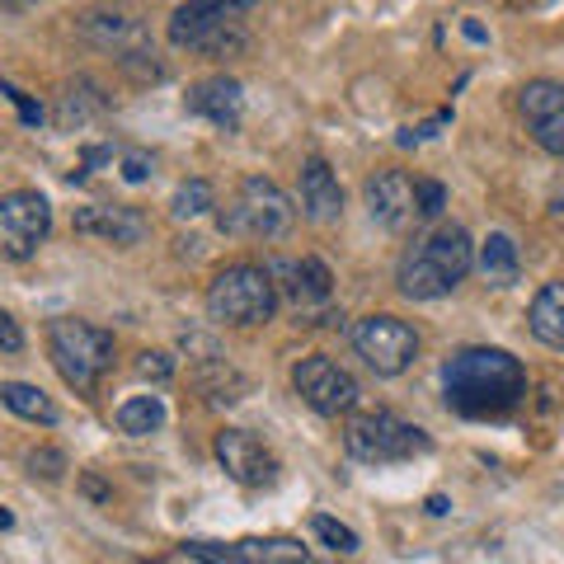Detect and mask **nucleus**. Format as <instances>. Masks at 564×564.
<instances>
[{"instance_id": "nucleus-1", "label": "nucleus", "mask_w": 564, "mask_h": 564, "mask_svg": "<svg viewBox=\"0 0 564 564\" xmlns=\"http://www.w3.org/2000/svg\"><path fill=\"white\" fill-rule=\"evenodd\" d=\"M443 391L466 419L508 414L527 395V367L503 348H462L443 367Z\"/></svg>"}, {"instance_id": "nucleus-2", "label": "nucleus", "mask_w": 564, "mask_h": 564, "mask_svg": "<svg viewBox=\"0 0 564 564\" xmlns=\"http://www.w3.org/2000/svg\"><path fill=\"white\" fill-rule=\"evenodd\" d=\"M475 269V245L466 236V226L443 221L437 231H429L400 263V292L410 302H437L447 296L456 282Z\"/></svg>"}, {"instance_id": "nucleus-3", "label": "nucleus", "mask_w": 564, "mask_h": 564, "mask_svg": "<svg viewBox=\"0 0 564 564\" xmlns=\"http://www.w3.org/2000/svg\"><path fill=\"white\" fill-rule=\"evenodd\" d=\"M47 358L70 391H95L99 377L113 367V334L90 321L62 315V321L47 325Z\"/></svg>"}, {"instance_id": "nucleus-4", "label": "nucleus", "mask_w": 564, "mask_h": 564, "mask_svg": "<svg viewBox=\"0 0 564 564\" xmlns=\"http://www.w3.org/2000/svg\"><path fill=\"white\" fill-rule=\"evenodd\" d=\"M292 221H296L292 198L273 180L254 174V180H245L236 188V198L221 207L217 226H221V236H236V240H282L292 231Z\"/></svg>"}, {"instance_id": "nucleus-5", "label": "nucleus", "mask_w": 564, "mask_h": 564, "mask_svg": "<svg viewBox=\"0 0 564 564\" xmlns=\"http://www.w3.org/2000/svg\"><path fill=\"white\" fill-rule=\"evenodd\" d=\"M273 311H278V282L259 263H231L207 288V315L221 325H263Z\"/></svg>"}, {"instance_id": "nucleus-6", "label": "nucleus", "mask_w": 564, "mask_h": 564, "mask_svg": "<svg viewBox=\"0 0 564 564\" xmlns=\"http://www.w3.org/2000/svg\"><path fill=\"white\" fill-rule=\"evenodd\" d=\"M344 447L352 462H367V466H395V462H410V456H423L433 447V437L404 423L386 410L372 414H352L348 429H344Z\"/></svg>"}, {"instance_id": "nucleus-7", "label": "nucleus", "mask_w": 564, "mask_h": 564, "mask_svg": "<svg viewBox=\"0 0 564 564\" xmlns=\"http://www.w3.org/2000/svg\"><path fill=\"white\" fill-rule=\"evenodd\" d=\"M259 0H184L170 20V43L174 47H198L221 57L226 47H240V14H250Z\"/></svg>"}, {"instance_id": "nucleus-8", "label": "nucleus", "mask_w": 564, "mask_h": 564, "mask_svg": "<svg viewBox=\"0 0 564 564\" xmlns=\"http://www.w3.org/2000/svg\"><path fill=\"white\" fill-rule=\"evenodd\" d=\"M52 231V203L39 188H14L0 198V259L24 263Z\"/></svg>"}, {"instance_id": "nucleus-9", "label": "nucleus", "mask_w": 564, "mask_h": 564, "mask_svg": "<svg viewBox=\"0 0 564 564\" xmlns=\"http://www.w3.org/2000/svg\"><path fill=\"white\" fill-rule=\"evenodd\" d=\"M352 348L377 377H400L419 358V334L395 315H367V321L352 325Z\"/></svg>"}, {"instance_id": "nucleus-10", "label": "nucleus", "mask_w": 564, "mask_h": 564, "mask_svg": "<svg viewBox=\"0 0 564 564\" xmlns=\"http://www.w3.org/2000/svg\"><path fill=\"white\" fill-rule=\"evenodd\" d=\"M292 391L302 395L315 414H348L352 404H358V381H352L348 372L334 358H325V352H311V358H302L292 367Z\"/></svg>"}, {"instance_id": "nucleus-11", "label": "nucleus", "mask_w": 564, "mask_h": 564, "mask_svg": "<svg viewBox=\"0 0 564 564\" xmlns=\"http://www.w3.org/2000/svg\"><path fill=\"white\" fill-rule=\"evenodd\" d=\"M217 462L245 489H269L278 480V456L263 447V437L245 433V429H226L217 433Z\"/></svg>"}, {"instance_id": "nucleus-12", "label": "nucleus", "mask_w": 564, "mask_h": 564, "mask_svg": "<svg viewBox=\"0 0 564 564\" xmlns=\"http://www.w3.org/2000/svg\"><path fill=\"white\" fill-rule=\"evenodd\" d=\"M518 109L527 132L536 137L541 151L564 155V85L560 80H527L518 95Z\"/></svg>"}, {"instance_id": "nucleus-13", "label": "nucleus", "mask_w": 564, "mask_h": 564, "mask_svg": "<svg viewBox=\"0 0 564 564\" xmlns=\"http://www.w3.org/2000/svg\"><path fill=\"white\" fill-rule=\"evenodd\" d=\"M70 226H76V236H95V240H109L118 245V250H128V245H141L151 231L147 212L137 207H109V203H90V207H76V217H70Z\"/></svg>"}, {"instance_id": "nucleus-14", "label": "nucleus", "mask_w": 564, "mask_h": 564, "mask_svg": "<svg viewBox=\"0 0 564 564\" xmlns=\"http://www.w3.org/2000/svg\"><path fill=\"white\" fill-rule=\"evenodd\" d=\"M80 33L95 47H109L122 66H132L137 57H155V52L147 47V33H141V24L132 20V14H122V10H95V14H85Z\"/></svg>"}, {"instance_id": "nucleus-15", "label": "nucleus", "mask_w": 564, "mask_h": 564, "mask_svg": "<svg viewBox=\"0 0 564 564\" xmlns=\"http://www.w3.org/2000/svg\"><path fill=\"white\" fill-rule=\"evenodd\" d=\"M188 113H198L207 118L212 128H221V132H236L240 128V118H245V95H240V85L231 76H212V80H198L188 90Z\"/></svg>"}, {"instance_id": "nucleus-16", "label": "nucleus", "mask_w": 564, "mask_h": 564, "mask_svg": "<svg viewBox=\"0 0 564 564\" xmlns=\"http://www.w3.org/2000/svg\"><path fill=\"white\" fill-rule=\"evenodd\" d=\"M367 212L381 226H404L414 217V184L404 170H377L367 180Z\"/></svg>"}, {"instance_id": "nucleus-17", "label": "nucleus", "mask_w": 564, "mask_h": 564, "mask_svg": "<svg viewBox=\"0 0 564 564\" xmlns=\"http://www.w3.org/2000/svg\"><path fill=\"white\" fill-rule=\"evenodd\" d=\"M302 212L321 226L339 221V212H344V188H339V180H334L329 161H321V155H311V161L302 165Z\"/></svg>"}, {"instance_id": "nucleus-18", "label": "nucleus", "mask_w": 564, "mask_h": 564, "mask_svg": "<svg viewBox=\"0 0 564 564\" xmlns=\"http://www.w3.org/2000/svg\"><path fill=\"white\" fill-rule=\"evenodd\" d=\"M226 564H306V545L292 536H245L226 545Z\"/></svg>"}, {"instance_id": "nucleus-19", "label": "nucleus", "mask_w": 564, "mask_h": 564, "mask_svg": "<svg viewBox=\"0 0 564 564\" xmlns=\"http://www.w3.org/2000/svg\"><path fill=\"white\" fill-rule=\"evenodd\" d=\"M475 269H480V278L489 282V288H508V282H518V273H522V254H518L513 236L494 231V236L480 245V254H475Z\"/></svg>"}, {"instance_id": "nucleus-20", "label": "nucleus", "mask_w": 564, "mask_h": 564, "mask_svg": "<svg viewBox=\"0 0 564 564\" xmlns=\"http://www.w3.org/2000/svg\"><path fill=\"white\" fill-rule=\"evenodd\" d=\"M527 325L545 348H564V282H545L536 292L532 311H527Z\"/></svg>"}, {"instance_id": "nucleus-21", "label": "nucleus", "mask_w": 564, "mask_h": 564, "mask_svg": "<svg viewBox=\"0 0 564 564\" xmlns=\"http://www.w3.org/2000/svg\"><path fill=\"white\" fill-rule=\"evenodd\" d=\"M0 404H6L10 414L29 419V423H43V429L57 423V404H52L39 386H29V381H0Z\"/></svg>"}, {"instance_id": "nucleus-22", "label": "nucleus", "mask_w": 564, "mask_h": 564, "mask_svg": "<svg viewBox=\"0 0 564 564\" xmlns=\"http://www.w3.org/2000/svg\"><path fill=\"white\" fill-rule=\"evenodd\" d=\"M109 109V99H104V90L95 80H70L66 90H62V104H57V122L62 128H80L85 118H95V113H104Z\"/></svg>"}, {"instance_id": "nucleus-23", "label": "nucleus", "mask_w": 564, "mask_h": 564, "mask_svg": "<svg viewBox=\"0 0 564 564\" xmlns=\"http://www.w3.org/2000/svg\"><path fill=\"white\" fill-rule=\"evenodd\" d=\"M118 429L132 433V437H147V433H161L165 429V404L161 395H132L118 404Z\"/></svg>"}, {"instance_id": "nucleus-24", "label": "nucleus", "mask_w": 564, "mask_h": 564, "mask_svg": "<svg viewBox=\"0 0 564 564\" xmlns=\"http://www.w3.org/2000/svg\"><path fill=\"white\" fill-rule=\"evenodd\" d=\"M207 207H217V193H212L207 180H188V184L174 188V198H170L174 221H193V217H203Z\"/></svg>"}, {"instance_id": "nucleus-25", "label": "nucleus", "mask_w": 564, "mask_h": 564, "mask_svg": "<svg viewBox=\"0 0 564 564\" xmlns=\"http://www.w3.org/2000/svg\"><path fill=\"white\" fill-rule=\"evenodd\" d=\"M311 532L321 536L334 555H352V551H358V532H352V527H344L339 518H329V513H315V518H311Z\"/></svg>"}, {"instance_id": "nucleus-26", "label": "nucleus", "mask_w": 564, "mask_h": 564, "mask_svg": "<svg viewBox=\"0 0 564 564\" xmlns=\"http://www.w3.org/2000/svg\"><path fill=\"white\" fill-rule=\"evenodd\" d=\"M447 207V188L437 184V180H419L414 184V212L419 217H437V212Z\"/></svg>"}, {"instance_id": "nucleus-27", "label": "nucleus", "mask_w": 564, "mask_h": 564, "mask_svg": "<svg viewBox=\"0 0 564 564\" xmlns=\"http://www.w3.org/2000/svg\"><path fill=\"white\" fill-rule=\"evenodd\" d=\"M29 470H33V475H43V480H62L66 456H62V452H52V447H39V452H29Z\"/></svg>"}, {"instance_id": "nucleus-28", "label": "nucleus", "mask_w": 564, "mask_h": 564, "mask_svg": "<svg viewBox=\"0 0 564 564\" xmlns=\"http://www.w3.org/2000/svg\"><path fill=\"white\" fill-rule=\"evenodd\" d=\"M170 372H174V358H170V352H141L137 377H147V381H165Z\"/></svg>"}, {"instance_id": "nucleus-29", "label": "nucleus", "mask_w": 564, "mask_h": 564, "mask_svg": "<svg viewBox=\"0 0 564 564\" xmlns=\"http://www.w3.org/2000/svg\"><path fill=\"white\" fill-rule=\"evenodd\" d=\"M0 95H10V99H14V109H20V118L29 122V128H39V122H43V109H39V104H33L24 90H14L10 80H0Z\"/></svg>"}, {"instance_id": "nucleus-30", "label": "nucleus", "mask_w": 564, "mask_h": 564, "mask_svg": "<svg viewBox=\"0 0 564 564\" xmlns=\"http://www.w3.org/2000/svg\"><path fill=\"white\" fill-rule=\"evenodd\" d=\"M122 180H128V184H147L151 180V155L147 151H128V155H122Z\"/></svg>"}, {"instance_id": "nucleus-31", "label": "nucleus", "mask_w": 564, "mask_h": 564, "mask_svg": "<svg viewBox=\"0 0 564 564\" xmlns=\"http://www.w3.org/2000/svg\"><path fill=\"white\" fill-rule=\"evenodd\" d=\"M0 352H24V329L6 311H0Z\"/></svg>"}, {"instance_id": "nucleus-32", "label": "nucleus", "mask_w": 564, "mask_h": 564, "mask_svg": "<svg viewBox=\"0 0 564 564\" xmlns=\"http://www.w3.org/2000/svg\"><path fill=\"white\" fill-rule=\"evenodd\" d=\"M184 555L203 560V564H226V545L221 541H184Z\"/></svg>"}, {"instance_id": "nucleus-33", "label": "nucleus", "mask_w": 564, "mask_h": 564, "mask_svg": "<svg viewBox=\"0 0 564 564\" xmlns=\"http://www.w3.org/2000/svg\"><path fill=\"white\" fill-rule=\"evenodd\" d=\"M429 513H433V518H447V513H452L447 494H433V499H429Z\"/></svg>"}, {"instance_id": "nucleus-34", "label": "nucleus", "mask_w": 564, "mask_h": 564, "mask_svg": "<svg viewBox=\"0 0 564 564\" xmlns=\"http://www.w3.org/2000/svg\"><path fill=\"white\" fill-rule=\"evenodd\" d=\"M85 494H90V499H104V485L95 480V475H85Z\"/></svg>"}]
</instances>
